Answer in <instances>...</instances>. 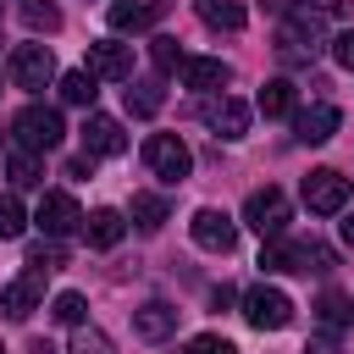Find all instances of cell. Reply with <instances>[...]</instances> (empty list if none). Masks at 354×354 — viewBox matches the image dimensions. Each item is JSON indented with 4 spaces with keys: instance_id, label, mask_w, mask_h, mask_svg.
<instances>
[{
    "instance_id": "603a6c76",
    "label": "cell",
    "mask_w": 354,
    "mask_h": 354,
    "mask_svg": "<svg viewBox=\"0 0 354 354\" xmlns=\"http://www.w3.org/2000/svg\"><path fill=\"white\" fill-rule=\"evenodd\" d=\"M94 94H100V77L94 72H61V100L66 105H94Z\"/></svg>"
},
{
    "instance_id": "5bb4252c",
    "label": "cell",
    "mask_w": 354,
    "mask_h": 354,
    "mask_svg": "<svg viewBox=\"0 0 354 354\" xmlns=\"http://www.w3.org/2000/svg\"><path fill=\"white\" fill-rule=\"evenodd\" d=\"M160 11H166V0H111V28L116 33H144V28H155L160 22Z\"/></svg>"
},
{
    "instance_id": "30bf717a",
    "label": "cell",
    "mask_w": 354,
    "mask_h": 354,
    "mask_svg": "<svg viewBox=\"0 0 354 354\" xmlns=\"http://www.w3.org/2000/svg\"><path fill=\"white\" fill-rule=\"evenodd\" d=\"M33 221H39V232H44V238H66V232H77V227H83V210H77V199H72V194H44V199H39V210H33Z\"/></svg>"
},
{
    "instance_id": "cb8c5ba5",
    "label": "cell",
    "mask_w": 354,
    "mask_h": 354,
    "mask_svg": "<svg viewBox=\"0 0 354 354\" xmlns=\"http://www.w3.org/2000/svg\"><path fill=\"white\" fill-rule=\"evenodd\" d=\"M6 171H11V183H17V188L44 183V160H39L33 149H11V155H6Z\"/></svg>"
},
{
    "instance_id": "52a82bcc",
    "label": "cell",
    "mask_w": 354,
    "mask_h": 354,
    "mask_svg": "<svg viewBox=\"0 0 354 354\" xmlns=\"http://www.w3.org/2000/svg\"><path fill=\"white\" fill-rule=\"evenodd\" d=\"M199 122L216 127L221 138H243V133H249V105H243L238 94H205V100H199Z\"/></svg>"
},
{
    "instance_id": "4316f807",
    "label": "cell",
    "mask_w": 354,
    "mask_h": 354,
    "mask_svg": "<svg viewBox=\"0 0 354 354\" xmlns=\"http://www.w3.org/2000/svg\"><path fill=\"white\" fill-rule=\"evenodd\" d=\"M22 22H28L33 33H55V28H61V6H50V0H22Z\"/></svg>"
},
{
    "instance_id": "d6a6232c",
    "label": "cell",
    "mask_w": 354,
    "mask_h": 354,
    "mask_svg": "<svg viewBox=\"0 0 354 354\" xmlns=\"http://www.w3.org/2000/svg\"><path fill=\"white\" fill-rule=\"evenodd\" d=\"M188 354H238L227 337H216V332H199L194 343H188Z\"/></svg>"
},
{
    "instance_id": "3957f363",
    "label": "cell",
    "mask_w": 354,
    "mask_h": 354,
    "mask_svg": "<svg viewBox=\"0 0 354 354\" xmlns=\"http://www.w3.org/2000/svg\"><path fill=\"white\" fill-rule=\"evenodd\" d=\"M243 321L249 326H260V332H282L288 321H293V299L282 293V288H249L243 293Z\"/></svg>"
},
{
    "instance_id": "7402d4cb",
    "label": "cell",
    "mask_w": 354,
    "mask_h": 354,
    "mask_svg": "<svg viewBox=\"0 0 354 354\" xmlns=\"http://www.w3.org/2000/svg\"><path fill=\"white\" fill-rule=\"evenodd\" d=\"M166 216H171V210H166L160 194H133V227H138V232H160Z\"/></svg>"
},
{
    "instance_id": "d6986e66",
    "label": "cell",
    "mask_w": 354,
    "mask_h": 354,
    "mask_svg": "<svg viewBox=\"0 0 354 354\" xmlns=\"http://www.w3.org/2000/svg\"><path fill=\"white\" fill-rule=\"evenodd\" d=\"M83 232H88V243H94V249H116V243H122V232H127V216H122V210H111V205H100V210H88V216H83Z\"/></svg>"
},
{
    "instance_id": "8d00e7d4",
    "label": "cell",
    "mask_w": 354,
    "mask_h": 354,
    "mask_svg": "<svg viewBox=\"0 0 354 354\" xmlns=\"http://www.w3.org/2000/svg\"><path fill=\"white\" fill-rule=\"evenodd\" d=\"M337 232H343V243L354 249V210H343V221H337Z\"/></svg>"
},
{
    "instance_id": "836d02e7",
    "label": "cell",
    "mask_w": 354,
    "mask_h": 354,
    "mask_svg": "<svg viewBox=\"0 0 354 354\" xmlns=\"http://www.w3.org/2000/svg\"><path fill=\"white\" fill-rule=\"evenodd\" d=\"M332 55H337V66H354V28L332 39Z\"/></svg>"
},
{
    "instance_id": "ac0fdd59",
    "label": "cell",
    "mask_w": 354,
    "mask_h": 354,
    "mask_svg": "<svg viewBox=\"0 0 354 354\" xmlns=\"http://www.w3.org/2000/svg\"><path fill=\"white\" fill-rule=\"evenodd\" d=\"M227 77H232V72H227L221 55H188V61H183V83L199 88V94H221Z\"/></svg>"
},
{
    "instance_id": "ffe728a7",
    "label": "cell",
    "mask_w": 354,
    "mask_h": 354,
    "mask_svg": "<svg viewBox=\"0 0 354 354\" xmlns=\"http://www.w3.org/2000/svg\"><path fill=\"white\" fill-rule=\"evenodd\" d=\"M194 11H199L205 28H221V33H238V28L249 22V11H243L238 0H194Z\"/></svg>"
},
{
    "instance_id": "4fadbf2b",
    "label": "cell",
    "mask_w": 354,
    "mask_h": 354,
    "mask_svg": "<svg viewBox=\"0 0 354 354\" xmlns=\"http://www.w3.org/2000/svg\"><path fill=\"white\" fill-rule=\"evenodd\" d=\"M122 149H127L122 122L105 116V111H88V122H83V155H122Z\"/></svg>"
},
{
    "instance_id": "9a60e30c",
    "label": "cell",
    "mask_w": 354,
    "mask_h": 354,
    "mask_svg": "<svg viewBox=\"0 0 354 354\" xmlns=\"http://www.w3.org/2000/svg\"><path fill=\"white\" fill-rule=\"evenodd\" d=\"M337 105H304V111H293V138L299 144H326L332 133H337Z\"/></svg>"
},
{
    "instance_id": "f35d334b",
    "label": "cell",
    "mask_w": 354,
    "mask_h": 354,
    "mask_svg": "<svg viewBox=\"0 0 354 354\" xmlns=\"http://www.w3.org/2000/svg\"><path fill=\"white\" fill-rule=\"evenodd\" d=\"M0 354H6V348H0Z\"/></svg>"
},
{
    "instance_id": "4dcf8cb0",
    "label": "cell",
    "mask_w": 354,
    "mask_h": 354,
    "mask_svg": "<svg viewBox=\"0 0 354 354\" xmlns=\"http://www.w3.org/2000/svg\"><path fill=\"white\" fill-rule=\"evenodd\" d=\"M149 55H155V66H160V72H171V66H183V61H188L177 39H155V44H149Z\"/></svg>"
},
{
    "instance_id": "8992f818",
    "label": "cell",
    "mask_w": 354,
    "mask_h": 354,
    "mask_svg": "<svg viewBox=\"0 0 354 354\" xmlns=\"http://www.w3.org/2000/svg\"><path fill=\"white\" fill-rule=\"evenodd\" d=\"M243 221H249L260 238H282V227H288V194H282V188H254V194L243 199Z\"/></svg>"
},
{
    "instance_id": "83f0119b",
    "label": "cell",
    "mask_w": 354,
    "mask_h": 354,
    "mask_svg": "<svg viewBox=\"0 0 354 354\" xmlns=\"http://www.w3.org/2000/svg\"><path fill=\"white\" fill-rule=\"evenodd\" d=\"M22 227H28V210H22V199H17V194H0V243L22 238Z\"/></svg>"
},
{
    "instance_id": "d4e9b609",
    "label": "cell",
    "mask_w": 354,
    "mask_h": 354,
    "mask_svg": "<svg viewBox=\"0 0 354 354\" xmlns=\"http://www.w3.org/2000/svg\"><path fill=\"white\" fill-rule=\"evenodd\" d=\"M315 310H321V326H326V332H337V326L354 321V304H348V293H337V288H326Z\"/></svg>"
},
{
    "instance_id": "74e56055",
    "label": "cell",
    "mask_w": 354,
    "mask_h": 354,
    "mask_svg": "<svg viewBox=\"0 0 354 354\" xmlns=\"http://www.w3.org/2000/svg\"><path fill=\"white\" fill-rule=\"evenodd\" d=\"M28 354H55V348H50L44 337H33V343H28Z\"/></svg>"
},
{
    "instance_id": "7c38bea8",
    "label": "cell",
    "mask_w": 354,
    "mask_h": 354,
    "mask_svg": "<svg viewBox=\"0 0 354 354\" xmlns=\"http://www.w3.org/2000/svg\"><path fill=\"white\" fill-rule=\"evenodd\" d=\"M83 72L111 77V83H127V77H133V50H127V44H116V39H94V44H88V66H83Z\"/></svg>"
},
{
    "instance_id": "44dd1931",
    "label": "cell",
    "mask_w": 354,
    "mask_h": 354,
    "mask_svg": "<svg viewBox=\"0 0 354 354\" xmlns=\"http://www.w3.org/2000/svg\"><path fill=\"white\" fill-rule=\"evenodd\" d=\"M127 111L133 116H155L160 111V77H127Z\"/></svg>"
},
{
    "instance_id": "f1b7e54d",
    "label": "cell",
    "mask_w": 354,
    "mask_h": 354,
    "mask_svg": "<svg viewBox=\"0 0 354 354\" xmlns=\"http://www.w3.org/2000/svg\"><path fill=\"white\" fill-rule=\"evenodd\" d=\"M72 354H116V343L100 326H72Z\"/></svg>"
},
{
    "instance_id": "1f68e13d",
    "label": "cell",
    "mask_w": 354,
    "mask_h": 354,
    "mask_svg": "<svg viewBox=\"0 0 354 354\" xmlns=\"http://www.w3.org/2000/svg\"><path fill=\"white\" fill-rule=\"evenodd\" d=\"M28 266H33V271H61V266H66V249L50 238V243H39V249H33V260H28Z\"/></svg>"
},
{
    "instance_id": "484cf974",
    "label": "cell",
    "mask_w": 354,
    "mask_h": 354,
    "mask_svg": "<svg viewBox=\"0 0 354 354\" xmlns=\"http://www.w3.org/2000/svg\"><path fill=\"white\" fill-rule=\"evenodd\" d=\"M260 111H266V116H293V83H288V77H271V83L260 88Z\"/></svg>"
},
{
    "instance_id": "5b68a950",
    "label": "cell",
    "mask_w": 354,
    "mask_h": 354,
    "mask_svg": "<svg viewBox=\"0 0 354 354\" xmlns=\"http://www.w3.org/2000/svg\"><path fill=\"white\" fill-rule=\"evenodd\" d=\"M304 205H310L315 216H337V210H348V177L332 171V166H315V171L304 177Z\"/></svg>"
},
{
    "instance_id": "e575fe53",
    "label": "cell",
    "mask_w": 354,
    "mask_h": 354,
    "mask_svg": "<svg viewBox=\"0 0 354 354\" xmlns=\"http://www.w3.org/2000/svg\"><path fill=\"white\" fill-rule=\"evenodd\" d=\"M304 354H337V337L332 332H321V337H310V348Z\"/></svg>"
},
{
    "instance_id": "6da1fadb",
    "label": "cell",
    "mask_w": 354,
    "mask_h": 354,
    "mask_svg": "<svg viewBox=\"0 0 354 354\" xmlns=\"http://www.w3.org/2000/svg\"><path fill=\"white\" fill-rule=\"evenodd\" d=\"M260 266L266 271H332V249L315 238H266Z\"/></svg>"
},
{
    "instance_id": "7a4b0ae2",
    "label": "cell",
    "mask_w": 354,
    "mask_h": 354,
    "mask_svg": "<svg viewBox=\"0 0 354 354\" xmlns=\"http://www.w3.org/2000/svg\"><path fill=\"white\" fill-rule=\"evenodd\" d=\"M11 133H17V144H22V149L44 155V149H55V144L66 138V122H61V111H55V105H22V111H17V122H11Z\"/></svg>"
},
{
    "instance_id": "e0dca14e",
    "label": "cell",
    "mask_w": 354,
    "mask_h": 354,
    "mask_svg": "<svg viewBox=\"0 0 354 354\" xmlns=\"http://www.w3.org/2000/svg\"><path fill=\"white\" fill-rule=\"evenodd\" d=\"M133 332H138L144 343H160V337H171V332H177V310H171L166 299H149V304H138V310H133Z\"/></svg>"
},
{
    "instance_id": "d590c367",
    "label": "cell",
    "mask_w": 354,
    "mask_h": 354,
    "mask_svg": "<svg viewBox=\"0 0 354 354\" xmlns=\"http://www.w3.org/2000/svg\"><path fill=\"white\" fill-rule=\"evenodd\" d=\"M88 166H94V155H72L66 160V177H88Z\"/></svg>"
},
{
    "instance_id": "ba28073f",
    "label": "cell",
    "mask_w": 354,
    "mask_h": 354,
    "mask_svg": "<svg viewBox=\"0 0 354 354\" xmlns=\"http://www.w3.org/2000/svg\"><path fill=\"white\" fill-rule=\"evenodd\" d=\"M188 232H194V243H199V249H210V254H232V243H238V221H232L227 210H216V205L194 210Z\"/></svg>"
},
{
    "instance_id": "277c9868",
    "label": "cell",
    "mask_w": 354,
    "mask_h": 354,
    "mask_svg": "<svg viewBox=\"0 0 354 354\" xmlns=\"http://www.w3.org/2000/svg\"><path fill=\"white\" fill-rule=\"evenodd\" d=\"M144 160H149V171L166 177V183H183V177L194 171V155H188V144H183L177 133H155V138H144Z\"/></svg>"
},
{
    "instance_id": "f546056e",
    "label": "cell",
    "mask_w": 354,
    "mask_h": 354,
    "mask_svg": "<svg viewBox=\"0 0 354 354\" xmlns=\"http://www.w3.org/2000/svg\"><path fill=\"white\" fill-rule=\"evenodd\" d=\"M50 315L55 321H66V326H83V293H55V304H50Z\"/></svg>"
},
{
    "instance_id": "8fae6325",
    "label": "cell",
    "mask_w": 354,
    "mask_h": 354,
    "mask_svg": "<svg viewBox=\"0 0 354 354\" xmlns=\"http://www.w3.org/2000/svg\"><path fill=\"white\" fill-rule=\"evenodd\" d=\"M39 304H44V271H33V266H28L17 282H6V288H0V310H6L11 321H28Z\"/></svg>"
},
{
    "instance_id": "2e32d148",
    "label": "cell",
    "mask_w": 354,
    "mask_h": 354,
    "mask_svg": "<svg viewBox=\"0 0 354 354\" xmlns=\"http://www.w3.org/2000/svg\"><path fill=\"white\" fill-rule=\"evenodd\" d=\"M277 44H282V55H315V50H321V22H315L310 11H299V17L282 22Z\"/></svg>"
},
{
    "instance_id": "9c48e42d",
    "label": "cell",
    "mask_w": 354,
    "mask_h": 354,
    "mask_svg": "<svg viewBox=\"0 0 354 354\" xmlns=\"http://www.w3.org/2000/svg\"><path fill=\"white\" fill-rule=\"evenodd\" d=\"M50 77H55L50 44H17V50H11V83H17V88H44Z\"/></svg>"
}]
</instances>
